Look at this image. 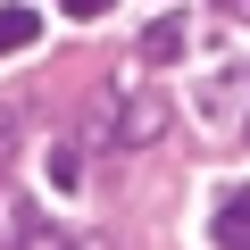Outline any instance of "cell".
<instances>
[{
    "label": "cell",
    "mask_w": 250,
    "mask_h": 250,
    "mask_svg": "<svg viewBox=\"0 0 250 250\" xmlns=\"http://www.w3.org/2000/svg\"><path fill=\"white\" fill-rule=\"evenodd\" d=\"M34 42H42V17L9 0V9H0V59H17V50H34Z\"/></svg>",
    "instance_id": "4"
},
{
    "label": "cell",
    "mask_w": 250,
    "mask_h": 250,
    "mask_svg": "<svg viewBox=\"0 0 250 250\" xmlns=\"http://www.w3.org/2000/svg\"><path fill=\"white\" fill-rule=\"evenodd\" d=\"M117 134H125V142H159V134H167V100L142 92L134 108H117Z\"/></svg>",
    "instance_id": "2"
},
{
    "label": "cell",
    "mask_w": 250,
    "mask_h": 250,
    "mask_svg": "<svg viewBox=\"0 0 250 250\" xmlns=\"http://www.w3.org/2000/svg\"><path fill=\"white\" fill-rule=\"evenodd\" d=\"M17 142V117H9V100H0V150H9Z\"/></svg>",
    "instance_id": "8"
},
{
    "label": "cell",
    "mask_w": 250,
    "mask_h": 250,
    "mask_svg": "<svg viewBox=\"0 0 250 250\" xmlns=\"http://www.w3.org/2000/svg\"><path fill=\"white\" fill-rule=\"evenodd\" d=\"M50 175H59V192H75V184H83V167H75V150H50Z\"/></svg>",
    "instance_id": "6"
},
{
    "label": "cell",
    "mask_w": 250,
    "mask_h": 250,
    "mask_svg": "<svg viewBox=\"0 0 250 250\" xmlns=\"http://www.w3.org/2000/svg\"><path fill=\"white\" fill-rule=\"evenodd\" d=\"M142 59H150V67H175V59H184V25H175V17L142 25Z\"/></svg>",
    "instance_id": "5"
},
{
    "label": "cell",
    "mask_w": 250,
    "mask_h": 250,
    "mask_svg": "<svg viewBox=\"0 0 250 250\" xmlns=\"http://www.w3.org/2000/svg\"><path fill=\"white\" fill-rule=\"evenodd\" d=\"M217 9H225V17H250V0H217Z\"/></svg>",
    "instance_id": "9"
},
{
    "label": "cell",
    "mask_w": 250,
    "mask_h": 250,
    "mask_svg": "<svg viewBox=\"0 0 250 250\" xmlns=\"http://www.w3.org/2000/svg\"><path fill=\"white\" fill-rule=\"evenodd\" d=\"M0 242H9V250H67V233H59V225H42V217H34V200H17V192L0 200Z\"/></svg>",
    "instance_id": "1"
},
{
    "label": "cell",
    "mask_w": 250,
    "mask_h": 250,
    "mask_svg": "<svg viewBox=\"0 0 250 250\" xmlns=\"http://www.w3.org/2000/svg\"><path fill=\"white\" fill-rule=\"evenodd\" d=\"M59 9H67V17H100L108 0H59Z\"/></svg>",
    "instance_id": "7"
},
{
    "label": "cell",
    "mask_w": 250,
    "mask_h": 250,
    "mask_svg": "<svg viewBox=\"0 0 250 250\" xmlns=\"http://www.w3.org/2000/svg\"><path fill=\"white\" fill-rule=\"evenodd\" d=\"M217 250H250V184L217 200Z\"/></svg>",
    "instance_id": "3"
}]
</instances>
